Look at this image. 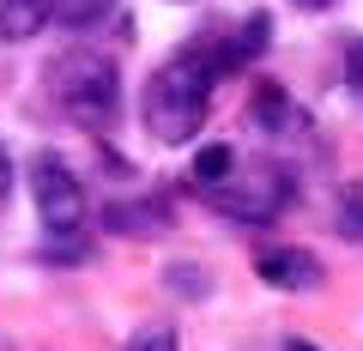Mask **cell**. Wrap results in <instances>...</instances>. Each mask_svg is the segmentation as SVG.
Here are the masks:
<instances>
[{"label": "cell", "instance_id": "obj_1", "mask_svg": "<svg viewBox=\"0 0 363 351\" xmlns=\"http://www.w3.org/2000/svg\"><path fill=\"white\" fill-rule=\"evenodd\" d=\"M218 55H212V37L206 43H188L176 49L152 79H145V128L157 133L164 145H188L212 116V91H218Z\"/></svg>", "mask_w": 363, "mask_h": 351}, {"label": "cell", "instance_id": "obj_2", "mask_svg": "<svg viewBox=\"0 0 363 351\" xmlns=\"http://www.w3.org/2000/svg\"><path fill=\"white\" fill-rule=\"evenodd\" d=\"M49 97L61 104L67 121L104 133L121 116V73H116V61L104 49H85L79 43V49H61L49 61Z\"/></svg>", "mask_w": 363, "mask_h": 351}, {"label": "cell", "instance_id": "obj_3", "mask_svg": "<svg viewBox=\"0 0 363 351\" xmlns=\"http://www.w3.org/2000/svg\"><path fill=\"white\" fill-rule=\"evenodd\" d=\"M291 176L279 164H267V157H260V164H242V157H236L230 164V176H224L218 188H206V206L212 212H224V218H236V224H267V218H279V212L291 206Z\"/></svg>", "mask_w": 363, "mask_h": 351}, {"label": "cell", "instance_id": "obj_4", "mask_svg": "<svg viewBox=\"0 0 363 351\" xmlns=\"http://www.w3.org/2000/svg\"><path fill=\"white\" fill-rule=\"evenodd\" d=\"M30 200H37V218L49 224V236H79V224H85V188H79V176L55 152L30 157Z\"/></svg>", "mask_w": 363, "mask_h": 351}, {"label": "cell", "instance_id": "obj_5", "mask_svg": "<svg viewBox=\"0 0 363 351\" xmlns=\"http://www.w3.org/2000/svg\"><path fill=\"white\" fill-rule=\"evenodd\" d=\"M248 121H255L267 140H309V116L291 104L285 85H260L255 104H248Z\"/></svg>", "mask_w": 363, "mask_h": 351}, {"label": "cell", "instance_id": "obj_6", "mask_svg": "<svg viewBox=\"0 0 363 351\" xmlns=\"http://www.w3.org/2000/svg\"><path fill=\"white\" fill-rule=\"evenodd\" d=\"M260 279L272 291H321V260L309 248H267L260 255Z\"/></svg>", "mask_w": 363, "mask_h": 351}, {"label": "cell", "instance_id": "obj_7", "mask_svg": "<svg viewBox=\"0 0 363 351\" xmlns=\"http://www.w3.org/2000/svg\"><path fill=\"white\" fill-rule=\"evenodd\" d=\"M267 30H272V18H267V13H255V18H242L236 30L212 37V55H218V73H224V79H230V73H242V67L255 61L260 49H267Z\"/></svg>", "mask_w": 363, "mask_h": 351}, {"label": "cell", "instance_id": "obj_8", "mask_svg": "<svg viewBox=\"0 0 363 351\" xmlns=\"http://www.w3.org/2000/svg\"><path fill=\"white\" fill-rule=\"evenodd\" d=\"M104 224L116 236H157L169 224V212H164V200H133V206H128V200H116V206L104 212Z\"/></svg>", "mask_w": 363, "mask_h": 351}, {"label": "cell", "instance_id": "obj_9", "mask_svg": "<svg viewBox=\"0 0 363 351\" xmlns=\"http://www.w3.org/2000/svg\"><path fill=\"white\" fill-rule=\"evenodd\" d=\"M49 25V0H0V37L6 43H25Z\"/></svg>", "mask_w": 363, "mask_h": 351}, {"label": "cell", "instance_id": "obj_10", "mask_svg": "<svg viewBox=\"0 0 363 351\" xmlns=\"http://www.w3.org/2000/svg\"><path fill=\"white\" fill-rule=\"evenodd\" d=\"M109 13H116V0H49V18L61 30H97Z\"/></svg>", "mask_w": 363, "mask_h": 351}, {"label": "cell", "instance_id": "obj_11", "mask_svg": "<svg viewBox=\"0 0 363 351\" xmlns=\"http://www.w3.org/2000/svg\"><path fill=\"white\" fill-rule=\"evenodd\" d=\"M230 164H236V145L212 140V145H200V152H194V169H188V176H194V188L206 194V188H218L224 176H230Z\"/></svg>", "mask_w": 363, "mask_h": 351}, {"label": "cell", "instance_id": "obj_12", "mask_svg": "<svg viewBox=\"0 0 363 351\" xmlns=\"http://www.w3.org/2000/svg\"><path fill=\"white\" fill-rule=\"evenodd\" d=\"M128 351H182V339H176V327H169V321H145L140 333L128 339Z\"/></svg>", "mask_w": 363, "mask_h": 351}, {"label": "cell", "instance_id": "obj_13", "mask_svg": "<svg viewBox=\"0 0 363 351\" xmlns=\"http://www.w3.org/2000/svg\"><path fill=\"white\" fill-rule=\"evenodd\" d=\"M339 236H351V243H363V194L351 188L345 200H339Z\"/></svg>", "mask_w": 363, "mask_h": 351}, {"label": "cell", "instance_id": "obj_14", "mask_svg": "<svg viewBox=\"0 0 363 351\" xmlns=\"http://www.w3.org/2000/svg\"><path fill=\"white\" fill-rule=\"evenodd\" d=\"M6 188H13V152H6V140H0V200H6Z\"/></svg>", "mask_w": 363, "mask_h": 351}, {"label": "cell", "instance_id": "obj_15", "mask_svg": "<svg viewBox=\"0 0 363 351\" xmlns=\"http://www.w3.org/2000/svg\"><path fill=\"white\" fill-rule=\"evenodd\" d=\"M351 85H363V43H351Z\"/></svg>", "mask_w": 363, "mask_h": 351}, {"label": "cell", "instance_id": "obj_16", "mask_svg": "<svg viewBox=\"0 0 363 351\" xmlns=\"http://www.w3.org/2000/svg\"><path fill=\"white\" fill-rule=\"evenodd\" d=\"M279 351H315V345H309V339H285V345H279Z\"/></svg>", "mask_w": 363, "mask_h": 351}, {"label": "cell", "instance_id": "obj_17", "mask_svg": "<svg viewBox=\"0 0 363 351\" xmlns=\"http://www.w3.org/2000/svg\"><path fill=\"white\" fill-rule=\"evenodd\" d=\"M291 6H309V13H321V6H333V0H291Z\"/></svg>", "mask_w": 363, "mask_h": 351}]
</instances>
